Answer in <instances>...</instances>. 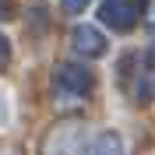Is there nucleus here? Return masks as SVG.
<instances>
[{"label": "nucleus", "instance_id": "1", "mask_svg": "<svg viewBox=\"0 0 155 155\" xmlns=\"http://www.w3.org/2000/svg\"><path fill=\"white\" fill-rule=\"evenodd\" d=\"M92 88H95L92 71L78 67V64H60V67L53 71V102H57L60 109H71V106L88 102Z\"/></svg>", "mask_w": 155, "mask_h": 155}, {"label": "nucleus", "instance_id": "2", "mask_svg": "<svg viewBox=\"0 0 155 155\" xmlns=\"http://www.w3.org/2000/svg\"><path fill=\"white\" fill-rule=\"evenodd\" d=\"M42 155H85V127L67 120L42 137Z\"/></svg>", "mask_w": 155, "mask_h": 155}, {"label": "nucleus", "instance_id": "3", "mask_svg": "<svg viewBox=\"0 0 155 155\" xmlns=\"http://www.w3.org/2000/svg\"><path fill=\"white\" fill-rule=\"evenodd\" d=\"M141 11H145V0H102L99 18L113 32H130L141 21Z\"/></svg>", "mask_w": 155, "mask_h": 155}, {"label": "nucleus", "instance_id": "4", "mask_svg": "<svg viewBox=\"0 0 155 155\" xmlns=\"http://www.w3.org/2000/svg\"><path fill=\"white\" fill-rule=\"evenodd\" d=\"M134 71V85H130V95L134 102H155V53H141Z\"/></svg>", "mask_w": 155, "mask_h": 155}, {"label": "nucleus", "instance_id": "5", "mask_svg": "<svg viewBox=\"0 0 155 155\" xmlns=\"http://www.w3.org/2000/svg\"><path fill=\"white\" fill-rule=\"evenodd\" d=\"M71 42H74V49L85 53V57H102V53H106V39H102L99 28H92V25H78V28L71 32Z\"/></svg>", "mask_w": 155, "mask_h": 155}, {"label": "nucleus", "instance_id": "6", "mask_svg": "<svg viewBox=\"0 0 155 155\" xmlns=\"http://www.w3.org/2000/svg\"><path fill=\"white\" fill-rule=\"evenodd\" d=\"M92 155H124V141H120L116 134H99Z\"/></svg>", "mask_w": 155, "mask_h": 155}, {"label": "nucleus", "instance_id": "7", "mask_svg": "<svg viewBox=\"0 0 155 155\" xmlns=\"http://www.w3.org/2000/svg\"><path fill=\"white\" fill-rule=\"evenodd\" d=\"M88 4H92V0H64V11H67V14H78V11H85Z\"/></svg>", "mask_w": 155, "mask_h": 155}, {"label": "nucleus", "instance_id": "8", "mask_svg": "<svg viewBox=\"0 0 155 155\" xmlns=\"http://www.w3.org/2000/svg\"><path fill=\"white\" fill-rule=\"evenodd\" d=\"M7 60H11V42H7L4 35H0V71L7 67Z\"/></svg>", "mask_w": 155, "mask_h": 155}, {"label": "nucleus", "instance_id": "9", "mask_svg": "<svg viewBox=\"0 0 155 155\" xmlns=\"http://www.w3.org/2000/svg\"><path fill=\"white\" fill-rule=\"evenodd\" d=\"M7 120H11V106H7V95L0 92V127H7Z\"/></svg>", "mask_w": 155, "mask_h": 155}, {"label": "nucleus", "instance_id": "10", "mask_svg": "<svg viewBox=\"0 0 155 155\" xmlns=\"http://www.w3.org/2000/svg\"><path fill=\"white\" fill-rule=\"evenodd\" d=\"M11 14V0H0V18H7Z\"/></svg>", "mask_w": 155, "mask_h": 155}]
</instances>
